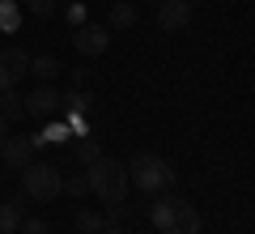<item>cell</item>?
<instances>
[{
  "instance_id": "23",
  "label": "cell",
  "mask_w": 255,
  "mask_h": 234,
  "mask_svg": "<svg viewBox=\"0 0 255 234\" xmlns=\"http://www.w3.org/2000/svg\"><path fill=\"white\" fill-rule=\"evenodd\" d=\"M85 81H90V72H85V68H73V85H77V90H85Z\"/></svg>"
},
{
  "instance_id": "8",
  "label": "cell",
  "mask_w": 255,
  "mask_h": 234,
  "mask_svg": "<svg viewBox=\"0 0 255 234\" xmlns=\"http://www.w3.org/2000/svg\"><path fill=\"white\" fill-rule=\"evenodd\" d=\"M21 98H26V115L47 119V115H55V111H60V90H55V85H34V90L21 94Z\"/></svg>"
},
{
  "instance_id": "22",
  "label": "cell",
  "mask_w": 255,
  "mask_h": 234,
  "mask_svg": "<svg viewBox=\"0 0 255 234\" xmlns=\"http://www.w3.org/2000/svg\"><path fill=\"white\" fill-rule=\"evenodd\" d=\"M68 21H73V26H85V4H73V9H68Z\"/></svg>"
},
{
  "instance_id": "3",
  "label": "cell",
  "mask_w": 255,
  "mask_h": 234,
  "mask_svg": "<svg viewBox=\"0 0 255 234\" xmlns=\"http://www.w3.org/2000/svg\"><path fill=\"white\" fill-rule=\"evenodd\" d=\"M174 179H179L174 166L166 158H157V153H136L132 166H128V183H136L140 192H170Z\"/></svg>"
},
{
  "instance_id": "12",
  "label": "cell",
  "mask_w": 255,
  "mask_h": 234,
  "mask_svg": "<svg viewBox=\"0 0 255 234\" xmlns=\"http://www.w3.org/2000/svg\"><path fill=\"white\" fill-rule=\"evenodd\" d=\"M90 107H94V94L90 90H77V85H73V90L60 94V111H68V115H81V111H90Z\"/></svg>"
},
{
  "instance_id": "6",
  "label": "cell",
  "mask_w": 255,
  "mask_h": 234,
  "mask_svg": "<svg viewBox=\"0 0 255 234\" xmlns=\"http://www.w3.org/2000/svg\"><path fill=\"white\" fill-rule=\"evenodd\" d=\"M30 72V55L21 47H4L0 51V90H17V81Z\"/></svg>"
},
{
  "instance_id": "25",
  "label": "cell",
  "mask_w": 255,
  "mask_h": 234,
  "mask_svg": "<svg viewBox=\"0 0 255 234\" xmlns=\"http://www.w3.org/2000/svg\"><path fill=\"white\" fill-rule=\"evenodd\" d=\"M4 136H9V119H0V145H4Z\"/></svg>"
},
{
  "instance_id": "2",
  "label": "cell",
  "mask_w": 255,
  "mask_h": 234,
  "mask_svg": "<svg viewBox=\"0 0 255 234\" xmlns=\"http://www.w3.org/2000/svg\"><path fill=\"white\" fill-rule=\"evenodd\" d=\"M85 183H90V192L98 200H107V205H119V200L128 196V166L124 162H115V158H94L90 166H85Z\"/></svg>"
},
{
  "instance_id": "21",
  "label": "cell",
  "mask_w": 255,
  "mask_h": 234,
  "mask_svg": "<svg viewBox=\"0 0 255 234\" xmlns=\"http://www.w3.org/2000/svg\"><path fill=\"white\" fill-rule=\"evenodd\" d=\"M102 217H107V226H119V217H124V200H119V205H107Z\"/></svg>"
},
{
  "instance_id": "10",
  "label": "cell",
  "mask_w": 255,
  "mask_h": 234,
  "mask_svg": "<svg viewBox=\"0 0 255 234\" xmlns=\"http://www.w3.org/2000/svg\"><path fill=\"white\" fill-rule=\"evenodd\" d=\"M21 217H26V200H17V196L0 200V234H17Z\"/></svg>"
},
{
  "instance_id": "17",
  "label": "cell",
  "mask_w": 255,
  "mask_h": 234,
  "mask_svg": "<svg viewBox=\"0 0 255 234\" xmlns=\"http://www.w3.org/2000/svg\"><path fill=\"white\" fill-rule=\"evenodd\" d=\"M73 153H77V162H81V166H90L94 158H102V145H98V136H81Z\"/></svg>"
},
{
  "instance_id": "5",
  "label": "cell",
  "mask_w": 255,
  "mask_h": 234,
  "mask_svg": "<svg viewBox=\"0 0 255 234\" xmlns=\"http://www.w3.org/2000/svg\"><path fill=\"white\" fill-rule=\"evenodd\" d=\"M191 26V4L187 0H162L157 4V30L162 34H183Z\"/></svg>"
},
{
  "instance_id": "27",
  "label": "cell",
  "mask_w": 255,
  "mask_h": 234,
  "mask_svg": "<svg viewBox=\"0 0 255 234\" xmlns=\"http://www.w3.org/2000/svg\"><path fill=\"white\" fill-rule=\"evenodd\" d=\"M157 4H162V0H157Z\"/></svg>"
},
{
  "instance_id": "20",
  "label": "cell",
  "mask_w": 255,
  "mask_h": 234,
  "mask_svg": "<svg viewBox=\"0 0 255 234\" xmlns=\"http://www.w3.org/2000/svg\"><path fill=\"white\" fill-rule=\"evenodd\" d=\"M21 230L26 234H51V226H47L43 217H21Z\"/></svg>"
},
{
  "instance_id": "4",
  "label": "cell",
  "mask_w": 255,
  "mask_h": 234,
  "mask_svg": "<svg viewBox=\"0 0 255 234\" xmlns=\"http://www.w3.org/2000/svg\"><path fill=\"white\" fill-rule=\"evenodd\" d=\"M60 183H64V175H60V166H51V162H26L21 166V188H26V196L38 200V205H47V200L60 196Z\"/></svg>"
},
{
  "instance_id": "7",
  "label": "cell",
  "mask_w": 255,
  "mask_h": 234,
  "mask_svg": "<svg viewBox=\"0 0 255 234\" xmlns=\"http://www.w3.org/2000/svg\"><path fill=\"white\" fill-rule=\"evenodd\" d=\"M73 47H77V55H102L111 47V30L107 26H77L73 30Z\"/></svg>"
},
{
  "instance_id": "24",
  "label": "cell",
  "mask_w": 255,
  "mask_h": 234,
  "mask_svg": "<svg viewBox=\"0 0 255 234\" xmlns=\"http://www.w3.org/2000/svg\"><path fill=\"white\" fill-rule=\"evenodd\" d=\"M102 234H132V230H124V226H107Z\"/></svg>"
},
{
  "instance_id": "19",
  "label": "cell",
  "mask_w": 255,
  "mask_h": 234,
  "mask_svg": "<svg viewBox=\"0 0 255 234\" xmlns=\"http://www.w3.org/2000/svg\"><path fill=\"white\" fill-rule=\"evenodd\" d=\"M55 9H60V4H55V0H26V13H34L38 21L55 17Z\"/></svg>"
},
{
  "instance_id": "16",
  "label": "cell",
  "mask_w": 255,
  "mask_h": 234,
  "mask_svg": "<svg viewBox=\"0 0 255 234\" xmlns=\"http://www.w3.org/2000/svg\"><path fill=\"white\" fill-rule=\"evenodd\" d=\"M17 26H21V9H17V0H0V30H4V34H13Z\"/></svg>"
},
{
  "instance_id": "18",
  "label": "cell",
  "mask_w": 255,
  "mask_h": 234,
  "mask_svg": "<svg viewBox=\"0 0 255 234\" xmlns=\"http://www.w3.org/2000/svg\"><path fill=\"white\" fill-rule=\"evenodd\" d=\"M60 192H68L73 200H81V196H90V183H85V175H64Z\"/></svg>"
},
{
  "instance_id": "26",
  "label": "cell",
  "mask_w": 255,
  "mask_h": 234,
  "mask_svg": "<svg viewBox=\"0 0 255 234\" xmlns=\"http://www.w3.org/2000/svg\"><path fill=\"white\" fill-rule=\"evenodd\" d=\"M187 4H204V0H187Z\"/></svg>"
},
{
  "instance_id": "14",
  "label": "cell",
  "mask_w": 255,
  "mask_h": 234,
  "mask_svg": "<svg viewBox=\"0 0 255 234\" xmlns=\"http://www.w3.org/2000/svg\"><path fill=\"white\" fill-rule=\"evenodd\" d=\"M0 119H26V98L17 90H0Z\"/></svg>"
},
{
  "instance_id": "9",
  "label": "cell",
  "mask_w": 255,
  "mask_h": 234,
  "mask_svg": "<svg viewBox=\"0 0 255 234\" xmlns=\"http://www.w3.org/2000/svg\"><path fill=\"white\" fill-rule=\"evenodd\" d=\"M0 158H4V166H9V171H21L26 162H34V141H30V136H4Z\"/></svg>"
},
{
  "instance_id": "15",
  "label": "cell",
  "mask_w": 255,
  "mask_h": 234,
  "mask_svg": "<svg viewBox=\"0 0 255 234\" xmlns=\"http://www.w3.org/2000/svg\"><path fill=\"white\" fill-rule=\"evenodd\" d=\"M73 226H77V234H102L107 230V217H102L98 209H77Z\"/></svg>"
},
{
  "instance_id": "11",
  "label": "cell",
  "mask_w": 255,
  "mask_h": 234,
  "mask_svg": "<svg viewBox=\"0 0 255 234\" xmlns=\"http://www.w3.org/2000/svg\"><path fill=\"white\" fill-rule=\"evenodd\" d=\"M136 26V9L128 4V0H111V13H107V30H132Z\"/></svg>"
},
{
  "instance_id": "13",
  "label": "cell",
  "mask_w": 255,
  "mask_h": 234,
  "mask_svg": "<svg viewBox=\"0 0 255 234\" xmlns=\"http://www.w3.org/2000/svg\"><path fill=\"white\" fill-rule=\"evenodd\" d=\"M60 68L64 64L55 60V55H34V60H30V72L38 77V85H51L55 77H60Z\"/></svg>"
},
{
  "instance_id": "1",
  "label": "cell",
  "mask_w": 255,
  "mask_h": 234,
  "mask_svg": "<svg viewBox=\"0 0 255 234\" xmlns=\"http://www.w3.org/2000/svg\"><path fill=\"white\" fill-rule=\"evenodd\" d=\"M153 226L162 234H200L204 230V217L196 213V205H187L183 196H170L162 192V200H153Z\"/></svg>"
}]
</instances>
